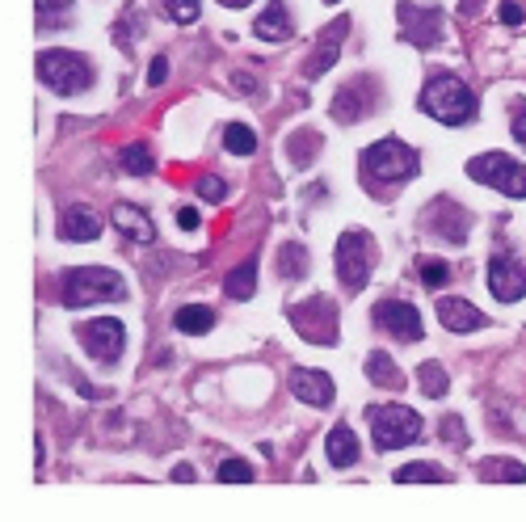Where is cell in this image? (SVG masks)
I'll return each mask as SVG.
<instances>
[{
	"instance_id": "6da1fadb",
	"label": "cell",
	"mask_w": 526,
	"mask_h": 522,
	"mask_svg": "<svg viewBox=\"0 0 526 522\" xmlns=\"http://www.w3.org/2000/svg\"><path fill=\"white\" fill-rule=\"evenodd\" d=\"M358 169H362V186H367V194L388 198L392 190H400L404 182H409V177H417L421 156L409 144H400L396 135H388V139H379V144H371L358 156Z\"/></svg>"
},
{
	"instance_id": "7a4b0ae2",
	"label": "cell",
	"mask_w": 526,
	"mask_h": 522,
	"mask_svg": "<svg viewBox=\"0 0 526 522\" xmlns=\"http://www.w3.org/2000/svg\"><path fill=\"white\" fill-rule=\"evenodd\" d=\"M421 110H426L434 123L463 127V123H472V118H476L480 102L455 72H430L426 89H421Z\"/></svg>"
},
{
	"instance_id": "3957f363",
	"label": "cell",
	"mask_w": 526,
	"mask_h": 522,
	"mask_svg": "<svg viewBox=\"0 0 526 522\" xmlns=\"http://www.w3.org/2000/svg\"><path fill=\"white\" fill-rule=\"evenodd\" d=\"M127 283L123 274H114L106 266H80L64 278V308H93V304H110V299H123Z\"/></svg>"
},
{
	"instance_id": "277c9868",
	"label": "cell",
	"mask_w": 526,
	"mask_h": 522,
	"mask_svg": "<svg viewBox=\"0 0 526 522\" xmlns=\"http://www.w3.org/2000/svg\"><path fill=\"white\" fill-rule=\"evenodd\" d=\"M291 325L303 341H312V346H337L341 337V312L329 295H312L303 299V304H291Z\"/></svg>"
},
{
	"instance_id": "5b68a950",
	"label": "cell",
	"mask_w": 526,
	"mask_h": 522,
	"mask_svg": "<svg viewBox=\"0 0 526 522\" xmlns=\"http://www.w3.org/2000/svg\"><path fill=\"white\" fill-rule=\"evenodd\" d=\"M38 80H43L51 93L72 97V93H85L93 85V68H89V59L51 47V51L38 55Z\"/></svg>"
},
{
	"instance_id": "8992f818",
	"label": "cell",
	"mask_w": 526,
	"mask_h": 522,
	"mask_svg": "<svg viewBox=\"0 0 526 522\" xmlns=\"http://www.w3.org/2000/svg\"><path fill=\"white\" fill-rule=\"evenodd\" d=\"M337 278H341V287H346L350 295H358L362 287L371 283V270H375V245H371V236L367 232H341L337 240Z\"/></svg>"
},
{
	"instance_id": "52a82bcc",
	"label": "cell",
	"mask_w": 526,
	"mask_h": 522,
	"mask_svg": "<svg viewBox=\"0 0 526 522\" xmlns=\"http://www.w3.org/2000/svg\"><path fill=\"white\" fill-rule=\"evenodd\" d=\"M367 421H371L379 451H400L421 438V417L404 405H375V409H367Z\"/></svg>"
},
{
	"instance_id": "ba28073f",
	"label": "cell",
	"mask_w": 526,
	"mask_h": 522,
	"mask_svg": "<svg viewBox=\"0 0 526 522\" xmlns=\"http://www.w3.org/2000/svg\"><path fill=\"white\" fill-rule=\"evenodd\" d=\"M468 173L476 182H484L497 194H510V198H526V165H514L505 152H484L468 160Z\"/></svg>"
},
{
	"instance_id": "9c48e42d",
	"label": "cell",
	"mask_w": 526,
	"mask_h": 522,
	"mask_svg": "<svg viewBox=\"0 0 526 522\" xmlns=\"http://www.w3.org/2000/svg\"><path fill=\"white\" fill-rule=\"evenodd\" d=\"M396 9H400V38L404 43H413L421 51H434L442 43V34H447V13L442 9H434V5L417 9L409 0H400Z\"/></svg>"
},
{
	"instance_id": "30bf717a",
	"label": "cell",
	"mask_w": 526,
	"mask_h": 522,
	"mask_svg": "<svg viewBox=\"0 0 526 522\" xmlns=\"http://www.w3.org/2000/svg\"><path fill=\"white\" fill-rule=\"evenodd\" d=\"M80 346L89 350L93 363L114 367L118 358H123V346H127V329H123V320H114V316H97V320H89V325L80 329Z\"/></svg>"
},
{
	"instance_id": "8fae6325",
	"label": "cell",
	"mask_w": 526,
	"mask_h": 522,
	"mask_svg": "<svg viewBox=\"0 0 526 522\" xmlns=\"http://www.w3.org/2000/svg\"><path fill=\"white\" fill-rule=\"evenodd\" d=\"M371 312H375V325L388 329L396 341H421V337H426L421 312L413 304H404V299H383V304H375Z\"/></svg>"
},
{
	"instance_id": "7c38bea8",
	"label": "cell",
	"mask_w": 526,
	"mask_h": 522,
	"mask_svg": "<svg viewBox=\"0 0 526 522\" xmlns=\"http://www.w3.org/2000/svg\"><path fill=\"white\" fill-rule=\"evenodd\" d=\"M489 291H493V299H501V304H518V299H526V266L518 257L497 253L489 261Z\"/></svg>"
},
{
	"instance_id": "4fadbf2b",
	"label": "cell",
	"mask_w": 526,
	"mask_h": 522,
	"mask_svg": "<svg viewBox=\"0 0 526 522\" xmlns=\"http://www.w3.org/2000/svg\"><path fill=\"white\" fill-rule=\"evenodd\" d=\"M426 228L442 240H451V245H463V240H468V228H472V215L463 211L455 198H434L430 211H426Z\"/></svg>"
},
{
	"instance_id": "5bb4252c",
	"label": "cell",
	"mask_w": 526,
	"mask_h": 522,
	"mask_svg": "<svg viewBox=\"0 0 526 522\" xmlns=\"http://www.w3.org/2000/svg\"><path fill=\"white\" fill-rule=\"evenodd\" d=\"M371 110H375V85H371V76L350 80V85L333 97V118H337V123H362V118H367Z\"/></svg>"
},
{
	"instance_id": "9a60e30c",
	"label": "cell",
	"mask_w": 526,
	"mask_h": 522,
	"mask_svg": "<svg viewBox=\"0 0 526 522\" xmlns=\"http://www.w3.org/2000/svg\"><path fill=\"white\" fill-rule=\"evenodd\" d=\"M287 384H291V392L303 400V405H312V409H329V405H333V379H329L325 371L295 367Z\"/></svg>"
},
{
	"instance_id": "2e32d148",
	"label": "cell",
	"mask_w": 526,
	"mask_h": 522,
	"mask_svg": "<svg viewBox=\"0 0 526 522\" xmlns=\"http://www.w3.org/2000/svg\"><path fill=\"white\" fill-rule=\"evenodd\" d=\"M350 34V17H337V22H329V30L320 34V47H316V55L308 59V76L316 80V76H325L333 64H337V55H341V38Z\"/></svg>"
},
{
	"instance_id": "e0dca14e",
	"label": "cell",
	"mask_w": 526,
	"mask_h": 522,
	"mask_svg": "<svg viewBox=\"0 0 526 522\" xmlns=\"http://www.w3.org/2000/svg\"><path fill=\"white\" fill-rule=\"evenodd\" d=\"M438 320L447 333H476L484 329V312L472 308L468 299H438Z\"/></svg>"
},
{
	"instance_id": "ac0fdd59",
	"label": "cell",
	"mask_w": 526,
	"mask_h": 522,
	"mask_svg": "<svg viewBox=\"0 0 526 522\" xmlns=\"http://www.w3.org/2000/svg\"><path fill=\"white\" fill-rule=\"evenodd\" d=\"M110 224L123 232L127 240H135V245H152V240H156V224L139 207H131V203H118L110 211Z\"/></svg>"
},
{
	"instance_id": "d6986e66",
	"label": "cell",
	"mask_w": 526,
	"mask_h": 522,
	"mask_svg": "<svg viewBox=\"0 0 526 522\" xmlns=\"http://www.w3.org/2000/svg\"><path fill=\"white\" fill-rule=\"evenodd\" d=\"M291 30H295V22H291L287 0H270V5L257 13V22H253V34L266 38V43H282V38H291Z\"/></svg>"
},
{
	"instance_id": "ffe728a7",
	"label": "cell",
	"mask_w": 526,
	"mask_h": 522,
	"mask_svg": "<svg viewBox=\"0 0 526 522\" xmlns=\"http://www.w3.org/2000/svg\"><path fill=\"white\" fill-rule=\"evenodd\" d=\"M325 455H329V464L337 472L354 468L358 464V438H354V430L350 426H333L329 430V443H325Z\"/></svg>"
},
{
	"instance_id": "44dd1931",
	"label": "cell",
	"mask_w": 526,
	"mask_h": 522,
	"mask_svg": "<svg viewBox=\"0 0 526 522\" xmlns=\"http://www.w3.org/2000/svg\"><path fill=\"white\" fill-rule=\"evenodd\" d=\"M59 236L64 240H97L101 236V219L89 207H68L59 219Z\"/></svg>"
},
{
	"instance_id": "7402d4cb",
	"label": "cell",
	"mask_w": 526,
	"mask_h": 522,
	"mask_svg": "<svg viewBox=\"0 0 526 522\" xmlns=\"http://www.w3.org/2000/svg\"><path fill=\"white\" fill-rule=\"evenodd\" d=\"M308 266H312L308 245H299V240H287V245H278V278H287V283H299V278H308Z\"/></svg>"
},
{
	"instance_id": "603a6c76",
	"label": "cell",
	"mask_w": 526,
	"mask_h": 522,
	"mask_svg": "<svg viewBox=\"0 0 526 522\" xmlns=\"http://www.w3.org/2000/svg\"><path fill=\"white\" fill-rule=\"evenodd\" d=\"M362 367H367V379H371V384H379V388H392V392H400L404 384H409V379H404L400 375V367L392 363V358L388 354H367V363H362Z\"/></svg>"
},
{
	"instance_id": "cb8c5ba5",
	"label": "cell",
	"mask_w": 526,
	"mask_h": 522,
	"mask_svg": "<svg viewBox=\"0 0 526 522\" xmlns=\"http://www.w3.org/2000/svg\"><path fill=\"white\" fill-rule=\"evenodd\" d=\"M173 329H177V333H190V337L211 333V329H215V312L202 308V304H186V308L173 312Z\"/></svg>"
},
{
	"instance_id": "d4e9b609",
	"label": "cell",
	"mask_w": 526,
	"mask_h": 522,
	"mask_svg": "<svg viewBox=\"0 0 526 522\" xmlns=\"http://www.w3.org/2000/svg\"><path fill=\"white\" fill-rule=\"evenodd\" d=\"M320 144H325V139H320V131H308V127L295 131V135L287 139V156H291V165H295V169H308L312 160L320 156Z\"/></svg>"
},
{
	"instance_id": "484cf974",
	"label": "cell",
	"mask_w": 526,
	"mask_h": 522,
	"mask_svg": "<svg viewBox=\"0 0 526 522\" xmlns=\"http://www.w3.org/2000/svg\"><path fill=\"white\" fill-rule=\"evenodd\" d=\"M224 291H228V299H253V291H257V257L240 261V266L224 278Z\"/></svg>"
},
{
	"instance_id": "4316f807",
	"label": "cell",
	"mask_w": 526,
	"mask_h": 522,
	"mask_svg": "<svg viewBox=\"0 0 526 522\" xmlns=\"http://www.w3.org/2000/svg\"><path fill=\"white\" fill-rule=\"evenodd\" d=\"M396 480L400 485H442V480H451L438 464H404L396 468Z\"/></svg>"
},
{
	"instance_id": "83f0119b",
	"label": "cell",
	"mask_w": 526,
	"mask_h": 522,
	"mask_svg": "<svg viewBox=\"0 0 526 522\" xmlns=\"http://www.w3.org/2000/svg\"><path fill=\"white\" fill-rule=\"evenodd\" d=\"M72 5L76 0H38V26L43 30H59L72 22Z\"/></svg>"
},
{
	"instance_id": "f1b7e54d",
	"label": "cell",
	"mask_w": 526,
	"mask_h": 522,
	"mask_svg": "<svg viewBox=\"0 0 526 522\" xmlns=\"http://www.w3.org/2000/svg\"><path fill=\"white\" fill-rule=\"evenodd\" d=\"M118 165H123L131 177H148L156 169V160L144 144H123V152H118Z\"/></svg>"
},
{
	"instance_id": "f546056e",
	"label": "cell",
	"mask_w": 526,
	"mask_h": 522,
	"mask_svg": "<svg viewBox=\"0 0 526 522\" xmlns=\"http://www.w3.org/2000/svg\"><path fill=\"white\" fill-rule=\"evenodd\" d=\"M476 476L480 480H526V468L514 464V459H484V464H476Z\"/></svg>"
},
{
	"instance_id": "4dcf8cb0",
	"label": "cell",
	"mask_w": 526,
	"mask_h": 522,
	"mask_svg": "<svg viewBox=\"0 0 526 522\" xmlns=\"http://www.w3.org/2000/svg\"><path fill=\"white\" fill-rule=\"evenodd\" d=\"M224 148H228L232 156H253V152H257V131L245 127V123H232V127L224 131Z\"/></svg>"
},
{
	"instance_id": "1f68e13d",
	"label": "cell",
	"mask_w": 526,
	"mask_h": 522,
	"mask_svg": "<svg viewBox=\"0 0 526 522\" xmlns=\"http://www.w3.org/2000/svg\"><path fill=\"white\" fill-rule=\"evenodd\" d=\"M417 384H421V392H426L430 400H438V396H447V371H442V363H421L417 367Z\"/></svg>"
},
{
	"instance_id": "d6a6232c",
	"label": "cell",
	"mask_w": 526,
	"mask_h": 522,
	"mask_svg": "<svg viewBox=\"0 0 526 522\" xmlns=\"http://www.w3.org/2000/svg\"><path fill=\"white\" fill-rule=\"evenodd\" d=\"M215 480H224V485H249L253 468L245 464V459H224V464L215 468Z\"/></svg>"
},
{
	"instance_id": "836d02e7",
	"label": "cell",
	"mask_w": 526,
	"mask_h": 522,
	"mask_svg": "<svg viewBox=\"0 0 526 522\" xmlns=\"http://www.w3.org/2000/svg\"><path fill=\"white\" fill-rule=\"evenodd\" d=\"M417 274H421V283H426L430 291H438V287H447V283H451V266H447V261H434V257H430V261H421V270H417Z\"/></svg>"
},
{
	"instance_id": "e575fe53",
	"label": "cell",
	"mask_w": 526,
	"mask_h": 522,
	"mask_svg": "<svg viewBox=\"0 0 526 522\" xmlns=\"http://www.w3.org/2000/svg\"><path fill=\"white\" fill-rule=\"evenodd\" d=\"M442 443H451V447H472V438H468V430H463V421H459V413H447L442 417Z\"/></svg>"
},
{
	"instance_id": "d590c367",
	"label": "cell",
	"mask_w": 526,
	"mask_h": 522,
	"mask_svg": "<svg viewBox=\"0 0 526 522\" xmlns=\"http://www.w3.org/2000/svg\"><path fill=\"white\" fill-rule=\"evenodd\" d=\"M194 190H198V198H211V203H224V198H228V182H224V177H198Z\"/></svg>"
},
{
	"instance_id": "8d00e7d4",
	"label": "cell",
	"mask_w": 526,
	"mask_h": 522,
	"mask_svg": "<svg viewBox=\"0 0 526 522\" xmlns=\"http://www.w3.org/2000/svg\"><path fill=\"white\" fill-rule=\"evenodd\" d=\"M165 9H169V17L177 26L198 22V0H165Z\"/></svg>"
},
{
	"instance_id": "74e56055",
	"label": "cell",
	"mask_w": 526,
	"mask_h": 522,
	"mask_svg": "<svg viewBox=\"0 0 526 522\" xmlns=\"http://www.w3.org/2000/svg\"><path fill=\"white\" fill-rule=\"evenodd\" d=\"M497 22L501 26H522L526 22V9L518 5V0H501V5H497Z\"/></svg>"
},
{
	"instance_id": "f35d334b",
	"label": "cell",
	"mask_w": 526,
	"mask_h": 522,
	"mask_svg": "<svg viewBox=\"0 0 526 522\" xmlns=\"http://www.w3.org/2000/svg\"><path fill=\"white\" fill-rule=\"evenodd\" d=\"M510 123H514V139L526 148V102H514V118H510Z\"/></svg>"
},
{
	"instance_id": "ab89813d",
	"label": "cell",
	"mask_w": 526,
	"mask_h": 522,
	"mask_svg": "<svg viewBox=\"0 0 526 522\" xmlns=\"http://www.w3.org/2000/svg\"><path fill=\"white\" fill-rule=\"evenodd\" d=\"M148 80H152V85H165V80H169V59H165V55H156V59H152Z\"/></svg>"
},
{
	"instance_id": "60d3db41",
	"label": "cell",
	"mask_w": 526,
	"mask_h": 522,
	"mask_svg": "<svg viewBox=\"0 0 526 522\" xmlns=\"http://www.w3.org/2000/svg\"><path fill=\"white\" fill-rule=\"evenodd\" d=\"M177 224L186 232H198V211L194 207H177Z\"/></svg>"
},
{
	"instance_id": "b9f144b4",
	"label": "cell",
	"mask_w": 526,
	"mask_h": 522,
	"mask_svg": "<svg viewBox=\"0 0 526 522\" xmlns=\"http://www.w3.org/2000/svg\"><path fill=\"white\" fill-rule=\"evenodd\" d=\"M484 5H489V0H459V13H468V17H472V13H480Z\"/></svg>"
},
{
	"instance_id": "7bdbcfd3",
	"label": "cell",
	"mask_w": 526,
	"mask_h": 522,
	"mask_svg": "<svg viewBox=\"0 0 526 522\" xmlns=\"http://www.w3.org/2000/svg\"><path fill=\"white\" fill-rule=\"evenodd\" d=\"M173 480H181V485H190V480H194V468H190V464H177V468H173Z\"/></svg>"
},
{
	"instance_id": "ee69618b",
	"label": "cell",
	"mask_w": 526,
	"mask_h": 522,
	"mask_svg": "<svg viewBox=\"0 0 526 522\" xmlns=\"http://www.w3.org/2000/svg\"><path fill=\"white\" fill-rule=\"evenodd\" d=\"M224 9H245V5H253V0H219Z\"/></svg>"
},
{
	"instance_id": "f6af8a7d",
	"label": "cell",
	"mask_w": 526,
	"mask_h": 522,
	"mask_svg": "<svg viewBox=\"0 0 526 522\" xmlns=\"http://www.w3.org/2000/svg\"><path fill=\"white\" fill-rule=\"evenodd\" d=\"M325 5H337V0H325Z\"/></svg>"
}]
</instances>
